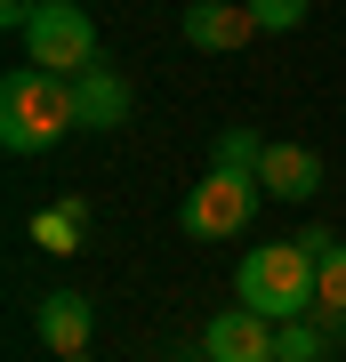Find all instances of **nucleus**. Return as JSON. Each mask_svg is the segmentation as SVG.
Returning a JSON list of instances; mask_svg holds the SVG:
<instances>
[{"mask_svg": "<svg viewBox=\"0 0 346 362\" xmlns=\"http://www.w3.org/2000/svg\"><path fill=\"white\" fill-rule=\"evenodd\" d=\"M25 57H33L40 73H64V81H73L81 65H97V25H89V8H81V0H40L33 25H25Z\"/></svg>", "mask_w": 346, "mask_h": 362, "instance_id": "20e7f679", "label": "nucleus"}, {"mask_svg": "<svg viewBox=\"0 0 346 362\" xmlns=\"http://www.w3.org/2000/svg\"><path fill=\"white\" fill-rule=\"evenodd\" d=\"M73 113H81V129H121L129 121V81L105 65V57L73 73Z\"/></svg>", "mask_w": 346, "mask_h": 362, "instance_id": "423d86ee", "label": "nucleus"}, {"mask_svg": "<svg viewBox=\"0 0 346 362\" xmlns=\"http://www.w3.org/2000/svg\"><path fill=\"white\" fill-rule=\"evenodd\" d=\"M258 202H266V185L258 177H233V169H209L202 185L178 202V226L193 233V242H233L250 218H258Z\"/></svg>", "mask_w": 346, "mask_h": 362, "instance_id": "7ed1b4c3", "label": "nucleus"}, {"mask_svg": "<svg viewBox=\"0 0 346 362\" xmlns=\"http://www.w3.org/2000/svg\"><path fill=\"white\" fill-rule=\"evenodd\" d=\"M64 129H81V113H73V81H64V73L16 65L8 81H0V145H8L16 161L64 145Z\"/></svg>", "mask_w": 346, "mask_h": 362, "instance_id": "f257e3e1", "label": "nucleus"}, {"mask_svg": "<svg viewBox=\"0 0 346 362\" xmlns=\"http://www.w3.org/2000/svg\"><path fill=\"white\" fill-rule=\"evenodd\" d=\"M209 169H233V177H258V169H266V137L250 129H218V145H209Z\"/></svg>", "mask_w": 346, "mask_h": 362, "instance_id": "f8f14e48", "label": "nucleus"}, {"mask_svg": "<svg viewBox=\"0 0 346 362\" xmlns=\"http://www.w3.org/2000/svg\"><path fill=\"white\" fill-rule=\"evenodd\" d=\"M57 362H89V354H57Z\"/></svg>", "mask_w": 346, "mask_h": 362, "instance_id": "dca6fc26", "label": "nucleus"}, {"mask_svg": "<svg viewBox=\"0 0 346 362\" xmlns=\"http://www.w3.org/2000/svg\"><path fill=\"white\" fill-rule=\"evenodd\" d=\"M202 354H209V362H274V314H258V306L209 314Z\"/></svg>", "mask_w": 346, "mask_h": 362, "instance_id": "39448f33", "label": "nucleus"}, {"mask_svg": "<svg viewBox=\"0 0 346 362\" xmlns=\"http://www.w3.org/2000/svg\"><path fill=\"white\" fill-rule=\"evenodd\" d=\"M33 322H40V346H49V354H89L97 306H89L81 290H49V298H40V314H33Z\"/></svg>", "mask_w": 346, "mask_h": 362, "instance_id": "0eeeda50", "label": "nucleus"}, {"mask_svg": "<svg viewBox=\"0 0 346 362\" xmlns=\"http://www.w3.org/2000/svg\"><path fill=\"white\" fill-rule=\"evenodd\" d=\"M274 202H314L322 194V153L314 145H266V169H258Z\"/></svg>", "mask_w": 346, "mask_h": 362, "instance_id": "1a4fd4ad", "label": "nucleus"}, {"mask_svg": "<svg viewBox=\"0 0 346 362\" xmlns=\"http://www.w3.org/2000/svg\"><path fill=\"white\" fill-rule=\"evenodd\" d=\"M322 314H346V242L322 258Z\"/></svg>", "mask_w": 346, "mask_h": 362, "instance_id": "4468645a", "label": "nucleus"}, {"mask_svg": "<svg viewBox=\"0 0 346 362\" xmlns=\"http://www.w3.org/2000/svg\"><path fill=\"white\" fill-rule=\"evenodd\" d=\"M33 8H40V0H0V25H8L16 40H25V25H33Z\"/></svg>", "mask_w": 346, "mask_h": 362, "instance_id": "2eb2a0df", "label": "nucleus"}, {"mask_svg": "<svg viewBox=\"0 0 346 362\" xmlns=\"http://www.w3.org/2000/svg\"><path fill=\"white\" fill-rule=\"evenodd\" d=\"M346 314H322V322H306V314H290V322H274V362H322L338 346Z\"/></svg>", "mask_w": 346, "mask_h": 362, "instance_id": "9d476101", "label": "nucleus"}, {"mask_svg": "<svg viewBox=\"0 0 346 362\" xmlns=\"http://www.w3.org/2000/svg\"><path fill=\"white\" fill-rule=\"evenodd\" d=\"M250 33H258L250 0H193V8H185V40L209 49V57H218V49H242Z\"/></svg>", "mask_w": 346, "mask_h": 362, "instance_id": "6e6552de", "label": "nucleus"}, {"mask_svg": "<svg viewBox=\"0 0 346 362\" xmlns=\"http://www.w3.org/2000/svg\"><path fill=\"white\" fill-rule=\"evenodd\" d=\"M81 226H89V202L64 194V202H49V209L33 218V242H40V250H57V258H73V250H81Z\"/></svg>", "mask_w": 346, "mask_h": 362, "instance_id": "9b49d317", "label": "nucleus"}, {"mask_svg": "<svg viewBox=\"0 0 346 362\" xmlns=\"http://www.w3.org/2000/svg\"><path fill=\"white\" fill-rule=\"evenodd\" d=\"M233 290H242V306L290 322V314L322 306V258H314L306 242H266V250H250V258H242Z\"/></svg>", "mask_w": 346, "mask_h": 362, "instance_id": "f03ea898", "label": "nucleus"}, {"mask_svg": "<svg viewBox=\"0 0 346 362\" xmlns=\"http://www.w3.org/2000/svg\"><path fill=\"white\" fill-rule=\"evenodd\" d=\"M250 16H258V33H298L306 25V0H250Z\"/></svg>", "mask_w": 346, "mask_h": 362, "instance_id": "ddd939ff", "label": "nucleus"}]
</instances>
